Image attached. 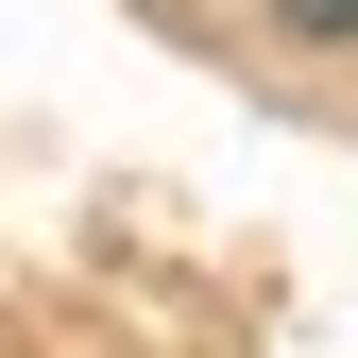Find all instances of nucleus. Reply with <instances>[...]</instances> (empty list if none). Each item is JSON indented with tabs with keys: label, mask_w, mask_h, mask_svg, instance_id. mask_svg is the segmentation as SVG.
Wrapping results in <instances>:
<instances>
[{
	"label": "nucleus",
	"mask_w": 358,
	"mask_h": 358,
	"mask_svg": "<svg viewBox=\"0 0 358 358\" xmlns=\"http://www.w3.org/2000/svg\"><path fill=\"white\" fill-rule=\"evenodd\" d=\"M290 34H324V52H341V34H358V0H290Z\"/></svg>",
	"instance_id": "obj_1"
}]
</instances>
